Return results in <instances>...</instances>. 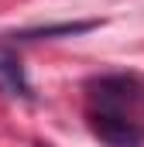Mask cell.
Listing matches in <instances>:
<instances>
[{"mask_svg": "<svg viewBox=\"0 0 144 147\" xmlns=\"http://www.w3.org/2000/svg\"><path fill=\"white\" fill-rule=\"evenodd\" d=\"M86 116L107 147H144V79L134 72L93 79Z\"/></svg>", "mask_w": 144, "mask_h": 147, "instance_id": "1", "label": "cell"}, {"mask_svg": "<svg viewBox=\"0 0 144 147\" xmlns=\"http://www.w3.org/2000/svg\"><path fill=\"white\" fill-rule=\"evenodd\" d=\"M0 92L3 96H21V99H28L31 96V82H28V75H24V65H21V58H17V51H10L7 45H0Z\"/></svg>", "mask_w": 144, "mask_h": 147, "instance_id": "2", "label": "cell"}, {"mask_svg": "<svg viewBox=\"0 0 144 147\" xmlns=\"http://www.w3.org/2000/svg\"><path fill=\"white\" fill-rule=\"evenodd\" d=\"M86 28H93V24H62V28H41V31H28V34H21V38H45V34H79V31H86Z\"/></svg>", "mask_w": 144, "mask_h": 147, "instance_id": "3", "label": "cell"}, {"mask_svg": "<svg viewBox=\"0 0 144 147\" xmlns=\"http://www.w3.org/2000/svg\"><path fill=\"white\" fill-rule=\"evenodd\" d=\"M38 147H52V144H38Z\"/></svg>", "mask_w": 144, "mask_h": 147, "instance_id": "4", "label": "cell"}]
</instances>
